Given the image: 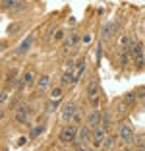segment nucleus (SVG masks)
Masks as SVG:
<instances>
[{
	"instance_id": "f257e3e1",
	"label": "nucleus",
	"mask_w": 145,
	"mask_h": 151,
	"mask_svg": "<svg viewBox=\"0 0 145 151\" xmlns=\"http://www.w3.org/2000/svg\"><path fill=\"white\" fill-rule=\"evenodd\" d=\"M91 138H93V128L91 126H81V128L78 130V143H75V147H78V149H81V147H83V149H91V145H89V143H91Z\"/></svg>"
},
{
	"instance_id": "f03ea898",
	"label": "nucleus",
	"mask_w": 145,
	"mask_h": 151,
	"mask_svg": "<svg viewBox=\"0 0 145 151\" xmlns=\"http://www.w3.org/2000/svg\"><path fill=\"white\" fill-rule=\"evenodd\" d=\"M78 126L75 124H70L68 122L64 128H60V132H58V139H60L62 143H74L75 138H78Z\"/></svg>"
},
{
	"instance_id": "7ed1b4c3",
	"label": "nucleus",
	"mask_w": 145,
	"mask_h": 151,
	"mask_svg": "<svg viewBox=\"0 0 145 151\" xmlns=\"http://www.w3.org/2000/svg\"><path fill=\"white\" fill-rule=\"evenodd\" d=\"M132 58H134V64H136L137 70H141L145 64V49H143V43H139V41H136V45H134L132 49Z\"/></svg>"
},
{
	"instance_id": "20e7f679",
	"label": "nucleus",
	"mask_w": 145,
	"mask_h": 151,
	"mask_svg": "<svg viewBox=\"0 0 145 151\" xmlns=\"http://www.w3.org/2000/svg\"><path fill=\"white\" fill-rule=\"evenodd\" d=\"M120 139H122L126 145L134 143V126L130 124V122H124V124L120 126Z\"/></svg>"
},
{
	"instance_id": "39448f33",
	"label": "nucleus",
	"mask_w": 145,
	"mask_h": 151,
	"mask_svg": "<svg viewBox=\"0 0 145 151\" xmlns=\"http://www.w3.org/2000/svg\"><path fill=\"white\" fill-rule=\"evenodd\" d=\"M106 138V130L103 126H95L93 128V138H91V147H101Z\"/></svg>"
},
{
	"instance_id": "423d86ee",
	"label": "nucleus",
	"mask_w": 145,
	"mask_h": 151,
	"mask_svg": "<svg viewBox=\"0 0 145 151\" xmlns=\"http://www.w3.org/2000/svg\"><path fill=\"white\" fill-rule=\"evenodd\" d=\"M78 112V107H75V101H68L64 107H62V112H60V118L64 122H70L74 118V114Z\"/></svg>"
},
{
	"instance_id": "0eeeda50",
	"label": "nucleus",
	"mask_w": 145,
	"mask_h": 151,
	"mask_svg": "<svg viewBox=\"0 0 145 151\" xmlns=\"http://www.w3.org/2000/svg\"><path fill=\"white\" fill-rule=\"evenodd\" d=\"M29 109L25 107V105H19L18 109H16V112H14V118H16V122L18 124H29Z\"/></svg>"
},
{
	"instance_id": "6e6552de",
	"label": "nucleus",
	"mask_w": 145,
	"mask_h": 151,
	"mask_svg": "<svg viewBox=\"0 0 145 151\" xmlns=\"http://www.w3.org/2000/svg\"><path fill=\"white\" fill-rule=\"evenodd\" d=\"M116 29H118V23H116V22L105 23V25H103V29H101V39H103V41H110Z\"/></svg>"
},
{
	"instance_id": "1a4fd4ad",
	"label": "nucleus",
	"mask_w": 145,
	"mask_h": 151,
	"mask_svg": "<svg viewBox=\"0 0 145 151\" xmlns=\"http://www.w3.org/2000/svg\"><path fill=\"white\" fill-rule=\"evenodd\" d=\"M101 122H103V111L101 109H93L87 116V124L91 128H95V126H101Z\"/></svg>"
},
{
	"instance_id": "9d476101",
	"label": "nucleus",
	"mask_w": 145,
	"mask_h": 151,
	"mask_svg": "<svg viewBox=\"0 0 145 151\" xmlns=\"http://www.w3.org/2000/svg\"><path fill=\"white\" fill-rule=\"evenodd\" d=\"M31 45H33V35H27L22 43L16 47V56H22V54H27L31 49Z\"/></svg>"
},
{
	"instance_id": "9b49d317",
	"label": "nucleus",
	"mask_w": 145,
	"mask_h": 151,
	"mask_svg": "<svg viewBox=\"0 0 145 151\" xmlns=\"http://www.w3.org/2000/svg\"><path fill=\"white\" fill-rule=\"evenodd\" d=\"M85 97L91 101L93 97H99V81L97 80H89L87 87H85Z\"/></svg>"
},
{
	"instance_id": "f8f14e48",
	"label": "nucleus",
	"mask_w": 145,
	"mask_h": 151,
	"mask_svg": "<svg viewBox=\"0 0 145 151\" xmlns=\"http://www.w3.org/2000/svg\"><path fill=\"white\" fill-rule=\"evenodd\" d=\"M72 83H75V74H74V70H66L60 78V85L66 87V85H72Z\"/></svg>"
},
{
	"instance_id": "ddd939ff",
	"label": "nucleus",
	"mask_w": 145,
	"mask_h": 151,
	"mask_svg": "<svg viewBox=\"0 0 145 151\" xmlns=\"http://www.w3.org/2000/svg\"><path fill=\"white\" fill-rule=\"evenodd\" d=\"M79 43V33H70V35L64 39V49H74L75 45Z\"/></svg>"
},
{
	"instance_id": "4468645a",
	"label": "nucleus",
	"mask_w": 145,
	"mask_h": 151,
	"mask_svg": "<svg viewBox=\"0 0 145 151\" xmlns=\"http://www.w3.org/2000/svg\"><path fill=\"white\" fill-rule=\"evenodd\" d=\"M48 85H50V76L48 74H43L41 78H37V89H39V91L47 89Z\"/></svg>"
},
{
	"instance_id": "2eb2a0df",
	"label": "nucleus",
	"mask_w": 145,
	"mask_h": 151,
	"mask_svg": "<svg viewBox=\"0 0 145 151\" xmlns=\"http://www.w3.org/2000/svg\"><path fill=\"white\" fill-rule=\"evenodd\" d=\"M101 126L105 130H110V126H112V112L110 111H103V122Z\"/></svg>"
},
{
	"instance_id": "dca6fc26",
	"label": "nucleus",
	"mask_w": 145,
	"mask_h": 151,
	"mask_svg": "<svg viewBox=\"0 0 145 151\" xmlns=\"http://www.w3.org/2000/svg\"><path fill=\"white\" fill-rule=\"evenodd\" d=\"M19 4H22V0H2L0 2V8L2 10H14V8H18Z\"/></svg>"
},
{
	"instance_id": "f3484780",
	"label": "nucleus",
	"mask_w": 145,
	"mask_h": 151,
	"mask_svg": "<svg viewBox=\"0 0 145 151\" xmlns=\"http://www.w3.org/2000/svg\"><path fill=\"white\" fill-rule=\"evenodd\" d=\"M101 147H103V149H106V151H112L116 147V138H114V136H106Z\"/></svg>"
},
{
	"instance_id": "a211bd4d",
	"label": "nucleus",
	"mask_w": 145,
	"mask_h": 151,
	"mask_svg": "<svg viewBox=\"0 0 145 151\" xmlns=\"http://www.w3.org/2000/svg\"><path fill=\"white\" fill-rule=\"evenodd\" d=\"M23 29V22H16V23H10L8 29H6V33L8 35H16V33H19Z\"/></svg>"
},
{
	"instance_id": "6ab92c4d",
	"label": "nucleus",
	"mask_w": 145,
	"mask_h": 151,
	"mask_svg": "<svg viewBox=\"0 0 145 151\" xmlns=\"http://www.w3.org/2000/svg\"><path fill=\"white\" fill-rule=\"evenodd\" d=\"M85 68H87V62H85V58H81V60L78 62V72H75V83H78V81L81 80V76H83Z\"/></svg>"
},
{
	"instance_id": "aec40b11",
	"label": "nucleus",
	"mask_w": 145,
	"mask_h": 151,
	"mask_svg": "<svg viewBox=\"0 0 145 151\" xmlns=\"http://www.w3.org/2000/svg\"><path fill=\"white\" fill-rule=\"evenodd\" d=\"M43 132H45V126H43V124L33 126V128H31V132H29V139H37Z\"/></svg>"
},
{
	"instance_id": "412c9836",
	"label": "nucleus",
	"mask_w": 145,
	"mask_h": 151,
	"mask_svg": "<svg viewBox=\"0 0 145 151\" xmlns=\"http://www.w3.org/2000/svg\"><path fill=\"white\" fill-rule=\"evenodd\" d=\"M23 80H25V83H27V85L37 83V76H35V72H33V70H27L25 74H23Z\"/></svg>"
},
{
	"instance_id": "4be33fe9",
	"label": "nucleus",
	"mask_w": 145,
	"mask_h": 151,
	"mask_svg": "<svg viewBox=\"0 0 145 151\" xmlns=\"http://www.w3.org/2000/svg\"><path fill=\"white\" fill-rule=\"evenodd\" d=\"M64 39H66V31H64L62 27L54 29V33H52V41L54 43H60V41H64Z\"/></svg>"
},
{
	"instance_id": "5701e85b",
	"label": "nucleus",
	"mask_w": 145,
	"mask_h": 151,
	"mask_svg": "<svg viewBox=\"0 0 145 151\" xmlns=\"http://www.w3.org/2000/svg\"><path fill=\"white\" fill-rule=\"evenodd\" d=\"M62 91H64L62 85H54V87H50V99H60L62 97Z\"/></svg>"
},
{
	"instance_id": "b1692460",
	"label": "nucleus",
	"mask_w": 145,
	"mask_h": 151,
	"mask_svg": "<svg viewBox=\"0 0 145 151\" xmlns=\"http://www.w3.org/2000/svg\"><path fill=\"white\" fill-rule=\"evenodd\" d=\"M6 81H8V83H14V81H18V70H16V68H12V70L6 74Z\"/></svg>"
},
{
	"instance_id": "393cba45",
	"label": "nucleus",
	"mask_w": 145,
	"mask_h": 151,
	"mask_svg": "<svg viewBox=\"0 0 145 151\" xmlns=\"http://www.w3.org/2000/svg\"><path fill=\"white\" fill-rule=\"evenodd\" d=\"M136 91H132V93H126L124 95V103H126V105H134V103H136Z\"/></svg>"
},
{
	"instance_id": "a878e982",
	"label": "nucleus",
	"mask_w": 145,
	"mask_h": 151,
	"mask_svg": "<svg viewBox=\"0 0 145 151\" xmlns=\"http://www.w3.org/2000/svg\"><path fill=\"white\" fill-rule=\"evenodd\" d=\"M56 107H58V99H54V101L50 99V101L47 103V107H45V112H52Z\"/></svg>"
},
{
	"instance_id": "bb28decb",
	"label": "nucleus",
	"mask_w": 145,
	"mask_h": 151,
	"mask_svg": "<svg viewBox=\"0 0 145 151\" xmlns=\"http://www.w3.org/2000/svg\"><path fill=\"white\" fill-rule=\"evenodd\" d=\"M134 142H136V145H134L136 149H145V139L141 138V136H139L137 139H134Z\"/></svg>"
},
{
	"instance_id": "cd10ccee",
	"label": "nucleus",
	"mask_w": 145,
	"mask_h": 151,
	"mask_svg": "<svg viewBox=\"0 0 145 151\" xmlns=\"http://www.w3.org/2000/svg\"><path fill=\"white\" fill-rule=\"evenodd\" d=\"M8 91H4V89H0V105H4L6 101H8Z\"/></svg>"
},
{
	"instance_id": "c85d7f7f",
	"label": "nucleus",
	"mask_w": 145,
	"mask_h": 151,
	"mask_svg": "<svg viewBox=\"0 0 145 151\" xmlns=\"http://www.w3.org/2000/svg\"><path fill=\"white\" fill-rule=\"evenodd\" d=\"M101 58H103V45L99 43V45H97V64L101 62Z\"/></svg>"
},
{
	"instance_id": "c756f323",
	"label": "nucleus",
	"mask_w": 145,
	"mask_h": 151,
	"mask_svg": "<svg viewBox=\"0 0 145 151\" xmlns=\"http://www.w3.org/2000/svg\"><path fill=\"white\" fill-rule=\"evenodd\" d=\"M91 105H93V109H99V97H93L91 99Z\"/></svg>"
},
{
	"instance_id": "7c9ffc66",
	"label": "nucleus",
	"mask_w": 145,
	"mask_h": 151,
	"mask_svg": "<svg viewBox=\"0 0 145 151\" xmlns=\"http://www.w3.org/2000/svg\"><path fill=\"white\" fill-rule=\"evenodd\" d=\"M27 143V138H18V145L22 147V145H25Z\"/></svg>"
},
{
	"instance_id": "2f4dec72",
	"label": "nucleus",
	"mask_w": 145,
	"mask_h": 151,
	"mask_svg": "<svg viewBox=\"0 0 145 151\" xmlns=\"http://www.w3.org/2000/svg\"><path fill=\"white\" fill-rule=\"evenodd\" d=\"M66 68H68V70H74V60H68V62H66Z\"/></svg>"
},
{
	"instance_id": "473e14b6",
	"label": "nucleus",
	"mask_w": 145,
	"mask_h": 151,
	"mask_svg": "<svg viewBox=\"0 0 145 151\" xmlns=\"http://www.w3.org/2000/svg\"><path fill=\"white\" fill-rule=\"evenodd\" d=\"M4 116H6V112L2 111V109H0V122H2V120H4Z\"/></svg>"
},
{
	"instance_id": "72a5a7b5",
	"label": "nucleus",
	"mask_w": 145,
	"mask_h": 151,
	"mask_svg": "<svg viewBox=\"0 0 145 151\" xmlns=\"http://www.w3.org/2000/svg\"><path fill=\"white\" fill-rule=\"evenodd\" d=\"M4 49H6V45H4V43H0V50H4Z\"/></svg>"
},
{
	"instance_id": "f704fd0d",
	"label": "nucleus",
	"mask_w": 145,
	"mask_h": 151,
	"mask_svg": "<svg viewBox=\"0 0 145 151\" xmlns=\"http://www.w3.org/2000/svg\"><path fill=\"white\" fill-rule=\"evenodd\" d=\"M0 62H2V60H0Z\"/></svg>"
},
{
	"instance_id": "c9c22d12",
	"label": "nucleus",
	"mask_w": 145,
	"mask_h": 151,
	"mask_svg": "<svg viewBox=\"0 0 145 151\" xmlns=\"http://www.w3.org/2000/svg\"><path fill=\"white\" fill-rule=\"evenodd\" d=\"M0 2H2V0H0Z\"/></svg>"
}]
</instances>
